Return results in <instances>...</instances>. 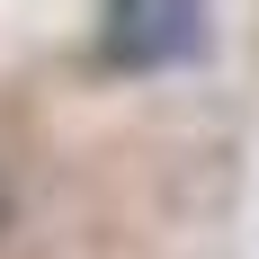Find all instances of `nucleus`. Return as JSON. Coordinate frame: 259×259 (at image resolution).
<instances>
[{
    "label": "nucleus",
    "instance_id": "f257e3e1",
    "mask_svg": "<svg viewBox=\"0 0 259 259\" xmlns=\"http://www.w3.org/2000/svg\"><path fill=\"white\" fill-rule=\"evenodd\" d=\"M206 54V0H99V63L107 72H179Z\"/></svg>",
    "mask_w": 259,
    "mask_h": 259
},
{
    "label": "nucleus",
    "instance_id": "f03ea898",
    "mask_svg": "<svg viewBox=\"0 0 259 259\" xmlns=\"http://www.w3.org/2000/svg\"><path fill=\"white\" fill-rule=\"evenodd\" d=\"M0 224H9V179H0Z\"/></svg>",
    "mask_w": 259,
    "mask_h": 259
}]
</instances>
